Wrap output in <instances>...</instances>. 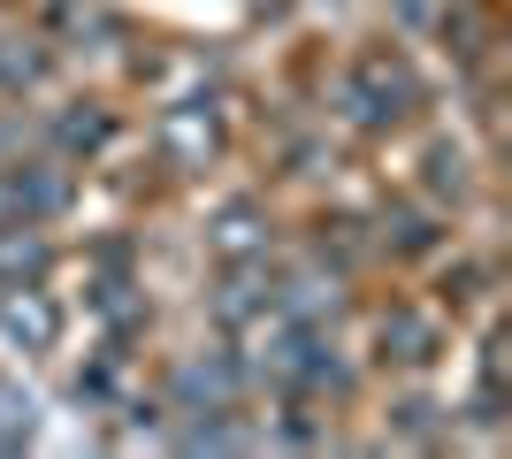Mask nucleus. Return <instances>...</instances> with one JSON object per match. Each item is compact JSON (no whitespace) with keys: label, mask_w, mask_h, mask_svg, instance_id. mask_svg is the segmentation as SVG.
<instances>
[{"label":"nucleus","mask_w":512,"mask_h":459,"mask_svg":"<svg viewBox=\"0 0 512 459\" xmlns=\"http://www.w3.org/2000/svg\"><path fill=\"white\" fill-rule=\"evenodd\" d=\"M0 329H8L23 352H54L62 345V306L46 299L39 284H0Z\"/></svg>","instance_id":"obj_2"},{"label":"nucleus","mask_w":512,"mask_h":459,"mask_svg":"<svg viewBox=\"0 0 512 459\" xmlns=\"http://www.w3.org/2000/svg\"><path fill=\"white\" fill-rule=\"evenodd\" d=\"M46 261H54V245H46V230H31V215L0 222V284H39Z\"/></svg>","instance_id":"obj_6"},{"label":"nucleus","mask_w":512,"mask_h":459,"mask_svg":"<svg viewBox=\"0 0 512 459\" xmlns=\"http://www.w3.org/2000/svg\"><path fill=\"white\" fill-rule=\"evenodd\" d=\"M192 414H230L237 406V391H245V368H237L230 352H207V360H184L176 368V383H169Z\"/></svg>","instance_id":"obj_3"},{"label":"nucleus","mask_w":512,"mask_h":459,"mask_svg":"<svg viewBox=\"0 0 512 459\" xmlns=\"http://www.w3.org/2000/svg\"><path fill=\"white\" fill-rule=\"evenodd\" d=\"M23 437H31V398L16 383H0V452H16Z\"/></svg>","instance_id":"obj_8"},{"label":"nucleus","mask_w":512,"mask_h":459,"mask_svg":"<svg viewBox=\"0 0 512 459\" xmlns=\"http://www.w3.org/2000/svg\"><path fill=\"white\" fill-rule=\"evenodd\" d=\"M207 245H214L222 268H253L260 253H268V215H260L253 199H230V207L207 222Z\"/></svg>","instance_id":"obj_5"},{"label":"nucleus","mask_w":512,"mask_h":459,"mask_svg":"<svg viewBox=\"0 0 512 459\" xmlns=\"http://www.w3.org/2000/svg\"><path fill=\"white\" fill-rule=\"evenodd\" d=\"M46 77V54H16V39H0V85H39Z\"/></svg>","instance_id":"obj_9"},{"label":"nucleus","mask_w":512,"mask_h":459,"mask_svg":"<svg viewBox=\"0 0 512 459\" xmlns=\"http://www.w3.org/2000/svg\"><path fill=\"white\" fill-rule=\"evenodd\" d=\"M383 345H390V360H428L436 322H428V314H413V306H390V314H383Z\"/></svg>","instance_id":"obj_7"},{"label":"nucleus","mask_w":512,"mask_h":459,"mask_svg":"<svg viewBox=\"0 0 512 459\" xmlns=\"http://www.w3.org/2000/svg\"><path fill=\"white\" fill-rule=\"evenodd\" d=\"M16 215H23V199H16V176L0 169V222H16Z\"/></svg>","instance_id":"obj_11"},{"label":"nucleus","mask_w":512,"mask_h":459,"mask_svg":"<svg viewBox=\"0 0 512 459\" xmlns=\"http://www.w3.org/2000/svg\"><path fill=\"white\" fill-rule=\"evenodd\" d=\"M214 146H222V115L207 100H184V108L161 115V153H169L176 169H207Z\"/></svg>","instance_id":"obj_4"},{"label":"nucleus","mask_w":512,"mask_h":459,"mask_svg":"<svg viewBox=\"0 0 512 459\" xmlns=\"http://www.w3.org/2000/svg\"><path fill=\"white\" fill-rule=\"evenodd\" d=\"M413 108V69L398 62V54H360V62L344 69V115L352 123H367V131H390L398 115Z\"/></svg>","instance_id":"obj_1"},{"label":"nucleus","mask_w":512,"mask_h":459,"mask_svg":"<svg viewBox=\"0 0 512 459\" xmlns=\"http://www.w3.org/2000/svg\"><path fill=\"white\" fill-rule=\"evenodd\" d=\"M8 153H16V123L0 115V169H8Z\"/></svg>","instance_id":"obj_12"},{"label":"nucleus","mask_w":512,"mask_h":459,"mask_svg":"<svg viewBox=\"0 0 512 459\" xmlns=\"http://www.w3.org/2000/svg\"><path fill=\"white\" fill-rule=\"evenodd\" d=\"M107 115H62V146H100Z\"/></svg>","instance_id":"obj_10"}]
</instances>
